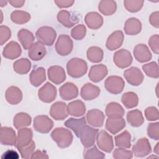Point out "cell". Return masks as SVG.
Listing matches in <instances>:
<instances>
[{"label": "cell", "mask_w": 159, "mask_h": 159, "mask_svg": "<svg viewBox=\"0 0 159 159\" xmlns=\"http://www.w3.org/2000/svg\"><path fill=\"white\" fill-rule=\"evenodd\" d=\"M83 158L85 159H103L105 158V154L99 150L97 147L94 145L84 150Z\"/></svg>", "instance_id": "obj_44"}, {"label": "cell", "mask_w": 159, "mask_h": 159, "mask_svg": "<svg viewBox=\"0 0 159 159\" xmlns=\"http://www.w3.org/2000/svg\"><path fill=\"white\" fill-rule=\"evenodd\" d=\"M73 47V43L71 39L66 34L60 35L55 43V50L57 53L61 56L69 55Z\"/></svg>", "instance_id": "obj_5"}, {"label": "cell", "mask_w": 159, "mask_h": 159, "mask_svg": "<svg viewBox=\"0 0 159 159\" xmlns=\"http://www.w3.org/2000/svg\"><path fill=\"white\" fill-rule=\"evenodd\" d=\"M143 0H124V5L125 9L130 12H137L143 7Z\"/></svg>", "instance_id": "obj_45"}, {"label": "cell", "mask_w": 159, "mask_h": 159, "mask_svg": "<svg viewBox=\"0 0 159 159\" xmlns=\"http://www.w3.org/2000/svg\"><path fill=\"white\" fill-rule=\"evenodd\" d=\"M133 61L131 53L126 50L122 48L116 52L113 56L114 64L120 68H125L129 66Z\"/></svg>", "instance_id": "obj_8"}, {"label": "cell", "mask_w": 159, "mask_h": 159, "mask_svg": "<svg viewBox=\"0 0 159 159\" xmlns=\"http://www.w3.org/2000/svg\"><path fill=\"white\" fill-rule=\"evenodd\" d=\"M51 137L61 148L69 147L73 139L71 132L64 127H57L53 129L51 133Z\"/></svg>", "instance_id": "obj_2"}, {"label": "cell", "mask_w": 159, "mask_h": 159, "mask_svg": "<svg viewBox=\"0 0 159 159\" xmlns=\"http://www.w3.org/2000/svg\"><path fill=\"white\" fill-rule=\"evenodd\" d=\"M142 70L147 76L153 78H158L159 77L158 66L155 61H151L143 65Z\"/></svg>", "instance_id": "obj_43"}, {"label": "cell", "mask_w": 159, "mask_h": 159, "mask_svg": "<svg viewBox=\"0 0 159 159\" xmlns=\"http://www.w3.org/2000/svg\"><path fill=\"white\" fill-rule=\"evenodd\" d=\"M101 92L100 88L90 83L84 84L80 91L81 97L85 101L94 99L99 96Z\"/></svg>", "instance_id": "obj_21"}, {"label": "cell", "mask_w": 159, "mask_h": 159, "mask_svg": "<svg viewBox=\"0 0 159 159\" xmlns=\"http://www.w3.org/2000/svg\"><path fill=\"white\" fill-rule=\"evenodd\" d=\"M68 74L72 78H79L84 76L88 71L86 61L79 58H72L66 63Z\"/></svg>", "instance_id": "obj_1"}, {"label": "cell", "mask_w": 159, "mask_h": 159, "mask_svg": "<svg viewBox=\"0 0 159 159\" xmlns=\"http://www.w3.org/2000/svg\"><path fill=\"white\" fill-rule=\"evenodd\" d=\"M84 22L91 29H98L103 24V17L97 12H89L85 17Z\"/></svg>", "instance_id": "obj_27"}, {"label": "cell", "mask_w": 159, "mask_h": 159, "mask_svg": "<svg viewBox=\"0 0 159 159\" xmlns=\"http://www.w3.org/2000/svg\"><path fill=\"white\" fill-rule=\"evenodd\" d=\"M65 126L67 128L71 129L75 134L77 137H79L80 133L82 129L86 125V121L84 117H82L80 119L75 118H69L64 123Z\"/></svg>", "instance_id": "obj_30"}, {"label": "cell", "mask_w": 159, "mask_h": 159, "mask_svg": "<svg viewBox=\"0 0 159 159\" xmlns=\"http://www.w3.org/2000/svg\"><path fill=\"white\" fill-rule=\"evenodd\" d=\"M35 148V142L34 140H32V142L29 145L18 148V150L22 158L28 159L31 157L32 153L34 152Z\"/></svg>", "instance_id": "obj_48"}, {"label": "cell", "mask_w": 159, "mask_h": 159, "mask_svg": "<svg viewBox=\"0 0 159 159\" xmlns=\"http://www.w3.org/2000/svg\"><path fill=\"white\" fill-rule=\"evenodd\" d=\"M86 28L83 24H79L74 27L71 30V36L76 40H82L86 35Z\"/></svg>", "instance_id": "obj_46"}, {"label": "cell", "mask_w": 159, "mask_h": 159, "mask_svg": "<svg viewBox=\"0 0 159 159\" xmlns=\"http://www.w3.org/2000/svg\"><path fill=\"white\" fill-rule=\"evenodd\" d=\"M32 122V118L29 114L25 112H19L15 115L13 119V124L17 130L28 127Z\"/></svg>", "instance_id": "obj_36"}, {"label": "cell", "mask_w": 159, "mask_h": 159, "mask_svg": "<svg viewBox=\"0 0 159 159\" xmlns=\"http://www.w3.org/2000/svg\"><path fill=\"white\" fill-rule=\"evenodd\" d=\"M105 112L107 117L120 118L124 115L125 111L123 107L116 102H111L107 104Z\"/></svg>", "instance_id": "obj_34"}, {"label": "cell", "mask_w": 159, "mask_h": 159, "mask_svg": "<svg viewBox=\"0 0 159 159\" xmlns=\"http://www.w3.org/2000/svg\"><path fill=\"white\" fill-rule=\"evenodd\" d=\"M46 52L47 51L44 45L37 41L34 43L29 49L28 56L34 61H39L45 56Z\"/></svg>", "instance_id": "obj_25"}, {"label": "cell", "mask_w": 159, "mask_h": 159, "mask_svg": "<svg viewBox=\"0 0 159 159\" xmlns=\"http://www.w3.org/2000/svg\"><path fill=\"white\" fill-rule=\"evenodd\" d=\"M5 98L8 103L12 105H16L21 102L22 93L18 87L12 86L6 89Z\"/></svg>", "instance_id": "obj_26"}, {"label": "cell", "mask_w": 159, "mask_h": 159, "mask_svg": "<svg viewBox=\"0 0 159 159\" xmlns=\"http://www.w3.org/2000/svg\"><path fill=\"white\" fill-rule=\"evenodd\" d=\"M86 117L88 123L95 127H102L105 119V116L103 112L97 109L89 110Z\"/></svg>", "instance_id": "obj_18"}, {"label": "cell", "mask_w": 159, "mask_h": 159, "mask_svg": "<svg viewBox=\"0 0 159 159\" xmlns=\"http://www.w3.org/2000/svg\"><path fill=\"white\" fill-rule=\"evenodd\" d=\"M126 119L127 122L134 127H139L144 122L142 112L139 109H134L127 112Z\"/></svg>", "instance_id": "obj_35"}, {"label": "cell", "mask_w": 159, "mask_h": 159, "mask_svg": "<svg viewBox=\"0 0 159 159\" xmlns=\"http://www.w3.org/2000/svg\"><path fill=\"white\" fill-rule=\"evenodd\" d=\"M125 82L119 76H110L104 81V87L110 93L113 94H120L124 89Z\"/></svg>", "instance_id": "obj_6"}, {"label": "cell", "mask_w": 159, "mask_h": 159, "mask_svg": "<svg viewBox=\"0 0 159 159\" xmlns=\"http://www.w3.org/2000/svg\"><path fill=\"white\" fill-rule=\"evenodd\" d=\"M54 2L60 8H66L71 7L75 1L73 0H55Z\"/></svg>", "instance_id": "obj_54"}, {"label": "cell", "mask_w": 159, "mask_h": 159, "mask_svg": "<svg viewBox=\"0 0 159 159\" xmlns=\"http://www.w3.org/2000/svg\"><path fill=\"white\" fill-rule=\"evenodd\" d=\"M19 156L18 153L12 150H9L4 152L2 155L1 156V158L2 159H17L19 158Z\"/></svg>", "instance_id": "obj_55"}, {"label": "cell", "mask_w": 159, "mask_h": 159, "mask_svg": "<svg viewBox=\"0 0 159 159\" xmlns=\"http://www.w3.org/2000/svg\"><path fill=\"white\" fill-rule=\"evenodd\" d=\"M67 111L68 114L74 117L83 116L86 112V106L81 100H75L68 104Z\"/></svg>", "instance_id": "obj_33"}, {"label": "cell", "mask_w": 159, "mask_h": 159, "mask_svg": "<svg viewBox=\"0 0 159 159\" xmlns=\"http://www.w3.org/2000/svg\"><path fill=\"white\" fill-rule=\"evenodd\" d=\"M7 1H0V5H1V7H3L4 6H6L7 4Z\"/></svg>", "instance_id": "obj_59"}, {"label": "cell", "mask_w": 159, "mask_h": 159, "mask_svg": "<svg viewBox=\"0 0 159 159\" xmlns=\"http://www.w3.org/2000/svg\"><path fill=\"white\" fill-rule=\"evenodd\" d=\"M98 133V129L84 125L80 133L79 138L80 139L82 145L85 148H89L94 145L96 137Z\"/></svg>", "instance_id": "obj_4"}, {"label": "cell", "mask_w": 159, "mask_h": 159, "mask_svg": "<svg viewBox=\"0 0 159 159\" xmlns=\"http://www.w3.org/2000/svg\"><path fill=\"white\" fill-rule=\"evenodd\" d=\"M59 93L62 99L69 101L76 98L78 96V89L74 83L67 82L60 88Z\"/></svg>", "instance_id": "obj_16"}, {"label": "cell", "mask_w": 159, "mask_h": 159, "mask_svg": "<svg viewBox=\"0 0 159 159\" xmlns=\"http://www.w3.org/2000/svg\"><path fill=\"white\" fill-rule=\"evenodd\" d=\"M134 56L140 63H145L152 59V53L148 47L143 43L137 45L133 50Z\"/></svg>", "instance_id": "obj_22"}, {"label": "cell", "mask_w": 159, "mask_h": 159, "mask_svg": "<svg viewBox=\"0 0 159 159\" xmlns=\"http://www.w3.org/2000/svg\"><path fill=\"white\" fill-rule=\"evenodd\" d=\"M148 136L155 140H159V122L150 123L147 126Z\"/></svg>", "instance_id": "obj_49"}, {"label": "cell", "mask_w": 159, "mask_h": 159, "mask_svg": "<svg viewBox=\"0 0 159 159\" xmlns=\"http://www.w3.org/2000/svg\"><path fill=\"white\" fill-rule=\"evenodd\" d=\"M86 57L88 60L92 63H99L103 59L104 52L101 48L93 46L88 49L86 52Z\"/></svg>", "instance_id": "obj_40"}, {"label": "cell", "mask_w": 159, "mask_h": 159, "mask_svg": "<svg viewBox=\"0 0 159 159\" xmlns=\"http://www.w3.org/2000/svg\"><path fill=\"white\" fill-rule=\"evenodd\" d=\"M30 14L24 11L16 10L11 14V20L17 24H24L27 23L30 19Z\"/></svg>", "instance_id": "obj_42"}, {"label": "cell", "mask_w": 159, "mask_h": 159, "mask_svg": "<svg viewBox=\"0 0 159 159\" xmlns=\"http://www.w3.org/2000/svg\"><path fill=\"white\" fill-rule=\"evenodd\" d=\"M108 70L106 65L103 64L93 65L88 73V77L91 81L94 83L102 80L107 75Z\"/></svg>", "instance_id": "obj_17"}, {"label": "cell", "mask_w": 159, "mask_h": 159, "mask_svg": "<svg viewBox=\"0 0 159 159\" xmlns=\"http://www.w3.org/2000/svg\"><path fill=\"white\" fill-rule=\"evenodd\" d=\"M132 152L135 157L143 158L152 152V147L148 140L146 137L140 138L134 145Z\"/></svg>", "instance_id": "obj_10"}, {"label": "cell", "mask_w": 159, "mask_h": 159, "mask_svg": "<svg viewBox=\"0 0 159 159\" xmlns=\"http://www.w3.org/2000/svg\"><path fill=\"white\" fill-rule=\"evenodd\" d=\"M48 78L52 83L56 84L62 83L66 79V74L63 67L55 65L48 68L47 70Z\"/></svg>", "instance_id": "obj_15"}, {"label": "cell", "mask_w": 159, "mask_h": 159, "mask_svg": "<svg viewBox=\"0 0 159 159\" xmlns=\"http://www.w3.org/2000/svg\"><path fill=\"white\" fill-rule=\"evenodd\" d=\"M115 145L120 148H129L131 147V135L127 130H124L114 138Z\"/></svg>", "instance_id": "obj_41"}, {"label": "cell", "mask_w": 159, "mask_h": 159, "mask_svg": "<svg viewBox=\"0 0 159 159\" xmlns=\"http://www.w3.org/2000/svg\"><path fill=\"white\" fill-rule=\"evenodd\" d=\"M17 38L25 50H28L30 48L35 39L32 32L26 29H21L19 30L17 32Z\"/></svg>", "instance_id": "obj_31"}, {"label": "cell", "mask_w": 159, "mask_h": 159, "mask_svg": "<svg viewBox=\"0 0 159 159\" xmlns=\"http://www.w3.org/2000/svg\"><path fill=\"white\" fill-rule=\"evenodd\" d=\"M50 116L56 120H62L68 116L66 104L63 101H57L53 103L49 111Z\"/></svg>", "instance_id": "obj_14"}, {"label": "cell", "mask_w": 159, "mask_h": 159, "mask_svg": "<svg viewBox=\"0 0 159 159\" xmlns=\"http://www.w3.org/2000/svg\"><path fill=\"white\" fill-rule=\"evenodd\" d=\"M13 68L14 71L18 74H27L31 68V62L26 58H20L14 62Z\"/></svg>", "instance_id": "obj_38"}, {"label": "cell", "mask_w": 159, "mask_h": 159, "mask_svg": "<svg viewBox=\"0 0 159 159\" xmlns=\"http://www.w3.org/2000/svg\"><path fill=\"white\" fill-rule=\"evenodd\" d=\"M158 145H159V143L158 142V143H157V144H156V145L155 146V147H154V152L157 155H158V153H159V148H158Z\"/></svg>", "instance_id": "obj_58"}, {"label": "cell", "mask_w": 159, "mask_h": 159, "mask_svg": "<svg viewBox=\"0 0 159 159\" xmlns=\"http://www.w3.org/2000/svg\"><path fill=\"white\" fill-rule=\"evenodd\" d=\"M99 11L104 16H111L117 10V4L115 1L102 0L98 5Z\"/></svg>", "instance_id": "obj_37"}, {"label": "cell", "mask_w": 159, "mask_h": 159, "mask_svg": "<svg viewBox=\"0 0 159 159\" xmlns=\"http://www.w3.org/2000/svg\"><path fill=\"white\" fill-rule=\"evenodd\" d=\"M35 36L39 42L47 46H52L56 39L57 32L51 27L43 26L38 29Z\"/></svg>", "instance_id": "obj_3"}, {"label": "cell", "mask_w": 159, "mask_h": 159, "mask_svg": "<svg viewBox=\"0 0 159 159\" xmlns=\"http://www.w3.org/2000/svg\"><path fill=\"white\" fill-rule=\"evenodd\" d=\"M124 76L128 83L135 86L141 84L144 78L142 71L135 66L125 70L124 72Z\"/></svg>", "instance_id": "obj_13"}, {"label": "cell", "mask_w": 159, "mask_h": 159, "mask_svg": "<svg viewBox=\"0 0 159 159\" xmlns=\"http://www.w3.org/2000/svg\"><path fill=\"white\" fill-rule=\"evenodd\" d=\"M145 116L148 120L155 121L159 119V112L157 107L149 106L145 110Z\"/></svg>", "instance_id": "obj_50"}, {"label": "cell", "mask_w": 159, "mask_h": 159, "mask_svg": "<svg viewBox=\"0 0 159 159\" xmlns=\"http://www.w3.org/2000/svg\"><path fill=\"white\" fill-rule=\"evenodd\" d=\"M124 39V35L122 31H114L108 37L106 43V47L111 51L117 50L122 45Z\"/></svg>", "instance_id": "obj_19"}, {"label": "cell", "mask_w": 159, "mask_h": 159, "mask_svg": "<svg viewBox=\"0 0 159 159\" xmlns=\"http://www.w3.org/2000/svg\"><path fill=\"white\" fill-rule=\"evenodd\" d=\"M124 30L126 34L135 35L139 34L142 30V23L135 17L129 18L125 22Z\"/></svg>", "instance_id": "obj_28"}, {"label": "cell", "mask_w": 159, "mask_h": 159, "mask_svg": "<svg viewBox=\"0 0 159 159\" xmlns=\"http://www.w3.org/2000/svg\"><path fill=\"white\" fill-rule=\"evenodd\" d=\"M121 102L126 108L132 109L138 105L139 98L134 92L129 91L122 94Z\"/></svg>", "instance_id": "obj_39"}, {"label": "cell", "mask_w": 159, "mask_h": 159, "mask_svg": "<svg viewBox=\"0 0 159 159\" xmlns=\"http://www.w3.org/2000/svg\"><path fill=\"white\" fill-rule=\"evenodd\" d=\"M148 45L151 50L156 54L159 53V37L158 34L152 35L148 40Z\"/></svg>", "instance_id": "obj_52"}, {"label": "cell", "mask_w": 159, "mask_h": 159, "mask_svg": "<svg viewBox=\"0 0 159 159\" xmlns=\"http://www.w3.org/2000/svg\"><path fill=\"white\" fill-rule=\"evenodd\" d=\"M33 127L35 131L42 134H47L52 129L53 122L48 116L40 115L34 117Z\"/></svg>", "instance_id": "obj_7"}, {"label": "cell", "mask_w": 159, "mask_h": 159, "mask_svg": "<svg viewBox=\"0 0 159 159\" xmlns=\"http://www.w3.org/2000/svg\"><path fill=\"white\" fill-rule=\"evenodd\" d=\"M49 157L47 154V153L45 151H42V150H36L34 152L30 158H48Z\"/></svg>", "instance_id": "obj_56"}, {"label": "cell", "mask_w": 159, "mask_h": 159, "mask_svg": "<svg viewBox=\"0 0 159 159\" xmlns=\"http://www.w3.org/2000/svg\"><path fill=\"white\" fill-rule=\"evenodd\" d=\"M46 80L45 70L43 67L34 68L29 75V81L31 84L35 87L41 85Z\"/></svg>", "instance_id": "obj_32"}, {"label": "cell", "mask_w": 159, "mask_h": 159, "mask_svg": "<svg viewBox=\"0 0 159 159\" xmlns=\"http://www.w3.org/2000/svg\"><path fill=\"white\" fill-rule=\"evenodd\" d=\"M17 137L15 130L9 127H1L0 134V142L2 145L15 146Z\"/></svg>", "instance_id": "obj_20"}, {"label": "cell", "mask_w": 159, "mask_h": 159, "mask_svg": "<svg viewBox=\"0 0 159 159\" xmlns=\"http://www.w3.org/2000/svg\"><path fill=\"white\" fill-rule=\"evenodd\" d=\"M158 158V156H155V155H152L150 157H148L147 158Z\"/></svg>", "instance_id": "obj_60"}, {"label": "cell", "mask_w": 159, "mask_h": 159, "mask_svg": "<svg viewBox=\"0 0 159 159\" xmlns=\"http://www.w3.org/2000/svg\"><path fill=\"white\" fill-rule=\"evenodd\" d=\"M11 37V29L6 25L0 26V41L1 45H4Z\"/></svg>", "instance_id": "obj_51"}, {"label": "cell", "mask_w": 159, "mask_h": 159, "mask_svg": "<svg viewBox=\"0 0 159 159\" xmlns=\"http://www.w3.org/2000/svg\"><path fill=\"white\" fill-rule=\"evenodd\" d=\"M112 157L115 159H130L133 158V153L132 151L119 147L114 149Z\"/></svg>", "instance_id": "obj_47"}, {"label": "cell", "mask_w": 159, "mask_h": 159, "mask_svg": "<svg viewBox=\"0 0 159 159\" xmlns=\"http://www.w3.org/2000/svg\"><path fill=\"white\" fill-rule=\"evenodd\" d=\"M149 22L150 24L155 27L158 28L159 27V12L158 11H156L152 12L149 17Z\"/></svg>", "instance_id": "obj_53"}, {"label": "cell", "mask_w": 159, "mask_h": 159, "mask_svg": "<svg viewBox=\"0 0 159 159\" xmlns=\"http://www.w3.org/2000/svg\"><path fill=\"white\" fill-rule=\"evenodd\" d=\"M125 127L124 119L108 117L106 121V129L112 134H116Z\"/></svg>", "instance_id": "obj_29"}, {"label": "cell", "mask_w": 159, "mask_h": 159, "mask_svg": "<svg viewBox=\"0 0 159 159\" xmlns=\"http://www.w3.org/2000/svg\"><path fill=\"white\" fill-rule=\"evenodd\" d=\"M9 2L13 7H22L24 6V4L25 3V1L12 0V1H9Z\"/></svg>", "instance_id": "obj_57"}, {"label": "cell", "mask_w": 159, "mask_h": 159, "mask_svg": "<svg viewBox=\"0 0 159 159\" xmlns=\"http://www.w3.org/2000/svg\"><path fill=\"white\" fill-rule=\"evenodd\" d=\"M96 142L99 148L106 153H111L114 149L112 137L105 130H102L98 132Z\"/></svg>", "instance_id": "obj_11"}, {"label": "cell", "mask_w": 159, "mask_h": 159, "mask_svg": "<svg viewBox=\"0 0 159 159\" xmlns=\"http://www.w3.org/2000/svg\"><path fill=\"white\" fill-rule=\"evenodd\" d=\"M33 132L30 128H22L18 130L16 147L18 149L29 145L32 140Z\"/></svg>", "instance_id": "obj_24"}, {"label": "cell", "mask_w": 159, "mask_h": 159, "mask_svg": "<svg viewBox=\"0 0 159 159\" xmlns=\"http://www.w3.org/2000/svg\"><path fill=\"white\" fill-rule=\"evenodd\" d=\"M58 21L66 28H70L78 23L80 18L78 14L66 10H61L57 16Z\"/></svg>", "instance_id": "obj_12"}, {"label": "cell", "mask_w": 159, "mask_h": 159, "mask_svg": "<svg viewBox=\"0 0 159 159\" xmlns=\"http://www.w3.org/2000/svg\"><path fill=\"white\" fill-rule=\"evenodd\" d=\"M57 88L50 82H47L38 91L39 98L45 103L53 102L57 97Z\"/></svg>", "instance_id": "obj_9"}, {"label": "cell", "mask_w": 159, "mask_h": 159, "mask_svg": "<svg viewBox=\"0 0 159 159\" xmlns=\"http://www.w3.org/2000/svg\"><path fill=\"white\" fill-rule=\"evenodd\" d=\"M22 53V50L20 45L15 42L11 41L4 47L2 55L4 58L10 60H14L20 57Z\"/></svg>", "instance_id": "obj_23"}]
</instances>
